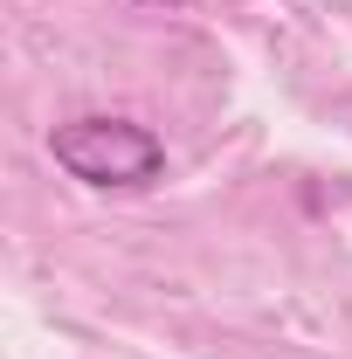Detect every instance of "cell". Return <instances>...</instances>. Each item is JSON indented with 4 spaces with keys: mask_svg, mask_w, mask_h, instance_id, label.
<instances>
[{
    "mask_svg": "<svg viewBox=\"0 0 352 359\" xmlns=\"http://www.w3.org/2000/svg\"><path fill=\"white\" fill-rule=\"evenodd\" d=\"M48 152L83 187H145L166 173V145L132 118H69L48 132Z\"/></svg>",
    "mask_w": 352,
    "mask_h": 359,
    "instance_id": "1",
    "label": "cell"
}]
</instances>
